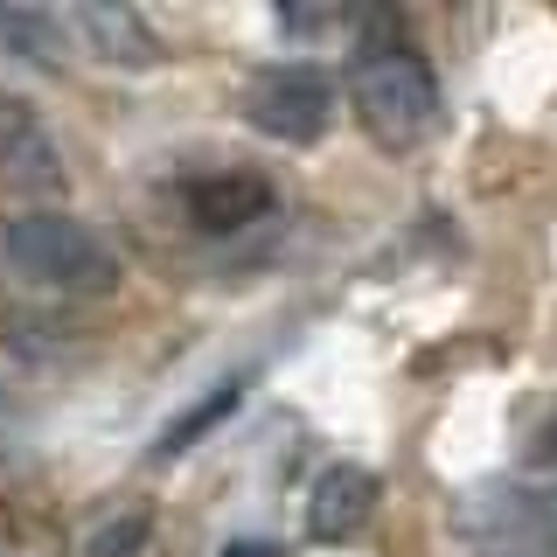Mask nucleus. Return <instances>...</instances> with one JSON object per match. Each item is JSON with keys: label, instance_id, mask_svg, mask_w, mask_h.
<instances>
[{"label": "nucleus", "instance_id": "f257e3e1", "mask_svg": "<svg viewBox=\"0 0 557 557\" xmlns=\"http://www.w3.org/2000/svg\"><path fill=\"white\" fill-rule=\"evenodd\" d=\"M348 104H356L362 133H370L376 147H391V153L418 147V139L440 126V84H432V63L418 57L411 42H397V28H383L376 42L356 49Z\"/></svg>", "mask_w": 557, "mask_h": 557}, {"label": "nucleus", "instance_id": "f03ea898", "mask_svg": "<svg viewBox=\"0 0 557 557\" xmlns=\"http://www.w3.org/2000/svg\"><path fill=\"white\" fill-rule=\"evenodd\" d=\"M8 265L42 293H112L119 286V258L91 223H77L70 209H22L0 231Z\"/></svg>", "mask_w": 557, "mask_h": 557}, {"label": "nucleus", "instance_id": "7ed1b4c3", "mask_svg": "<svg viewBox=\"0 0 557 557\" xmlns=\"http://www.w3.org/2000/svg\"><path fill=\"white\" fill-rule=\"evenodd\" d=\"M453 536L474 557H557V481H487L453 502Z\"/></svg>", "mask_w": 557, "mask_h": 557}, {"label": "nucleus", "instance_id": "20e7f679", "mask_svg": "<svg viewBox=\"0 0 557 557\" xmlns=\"http://www.w3.org/2000/svg\"><path fill=\"white\" fill-rule=\"evenodd\" d=\"M244 119H251L265 139H286V147H313L327 126H335V84L313 63H272L251 77L244 91Z\"/></svg>", "mask_w": 557, "mask_h": 557}, {"label": "nucleus", "instance_id": "39448f33", "mask_svg": "<svg viewBox=\"0 0 557 557\" xmlns=\"http://www.w3.org/2000/svg\"><path fill=\"white\" fill-rule=\"evenodd\" d=\"M63 35H77V42L112 70H153L161 63V35L147 28L139 8H119V0H84V8H70Z\"/></svg>", "mask_w": 557, "mask_h": 557}, {"label": "nucleus", "instance_id": "423d86ee", "mask_svg": "<svg viewBox=\"0 0 557 557\" xmlns=\"http://www.w3.org/2000/svg\"><path fill=\"white\" fill-rule=\"evenodd\" d=\"M188 223H196L202 237H237L251 231V223L272 216V182L251 168H223V174H202V182H188Z\"/></svg>", "mask_w": 557, "mask_h": 557}, {"label": "nucleus", "instance_id": "0eeeda50", "mask_svg": "<svg viewBox=\"0 0 557 557\" xmlns=\"http://www.w3.org/2000/svg\"><path fill=\"white\" fill-rule=\"evenodd\" d=\"M0 174H8V188H22V196H57L63 188V153L57 139H49L42 112L22 98L0 104Z\"/></svg>", "mask_w": 557, "mask_h": 557}, {"label": "nucleus", "instance_id": "6e6552de", "mask_svg": "<svg viewBox=\"0 0 557 557\" xmlns=\"http://www.w3.org/2000/svg\"><path fill=\"white\" fill-rule=\"evenodd\" d=\"M376 516V474L370 467H327L307 495V530L321 544H348L362 522Z\"/></svg>", "mask_w": 557, "mask_h": 557}, {"label": "nucleus", "instance_id": "1a4fd4ad", "mask_svg": "<svg viewBox=\"0 0 557 557\" xmlns=\"http://www.w3.org/2000/svg\"><path fill=\"white\" fill-rule=\"evenodd\" d=\"M0 42H8L22 63L57 70V63H63V14H42V8H0Z\"/></svg>", "mask_w": 557, "mask_h": 557}, {"label": "nucleus", "instance_id": "9d476101", "mask_svg": "<svg viewBox=\"0 0 557 557\" xmlns=\"http://www.w3.org/2000/svg\"><path fill=\"white\" fill-rule=\"evenodd\" d=\"M237 397H244V376L216 383V391H209L196 411H182V418H174V425L161 432V460H168V453H188V440H202V432L216 425V418H231V411H237Z\"/></svg>", "mask_w": 557, "mask_h": 557}, {"label": "nucleus", "instance_id": "9b49d317", "mask_svg": "<svg viewBox=\"0 0 557 557\" xmlns=\"http://www.w3.org/2000/svg\"><path fill=\"white\" fill-rule=\"evenodd\" d=\"M139 536H147V522H139V516H126V522H112V530H98L84 550H91V557H126V550L139 544Z\"/></svg>", "mask_w": 557, "mask_h": 557}, {"label": "nucleus", "instance_id": "f8f14e48", "mask_svg": "<svg viewBox=\"0 0 557 557\" xmlns=\"http://www.w3.org/2000/svg\"><path fill=\"white\" fill-rule=\"evenodd\" d=\"M8 425H14V405H8V391H0V440H8Z\"/></svg>", "mask_w": 557, "mask_h": 557}]
</instances>
